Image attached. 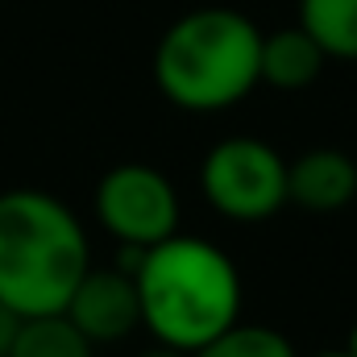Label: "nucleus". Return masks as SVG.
<instances>
[{"label": "nucleus", "instance_id": "obj_11", "mask_svg": "<svg viewBox=\"0 0 357 357\" xmlns=\"http://www.w3.org/2000/svg\"><path fill=\"white\" fill-rule=\"evenodd\" d=\"M191 357H295V345L266 324H233Z\"/></svg>", "mask_w": 357, "mask_h": 357}, {"label": "nucleus", "instance_id": "obj_8", "mask_svg": "<svg viewBox=\"0 0 357 357\" xmlns=\"http://www.w3.org/2000/svg\"><path fill=\"white\" fill-rule=\"evenodd\" d=\"M328 54L320 50V42L303 29V25H287L262 33V59H258V75L274 91H303L312 88L324 71Z\"/></svg>", "mask_w": 357, "mask_h": 357}, {"label": "nucleus", "instance_id": "obj_9", "mask_svg": "<svg viewBox=\"0 0 357 357\" xmlns=\"http://www.w3.org/2000/svg\"><path fill=\"white\" fill-rule=\"evenodd\" d=\"M299 25L328 59L357 63V0H299Z\"/></svg>", "mask_w": 357, "mask_h": 357}, {"label": "nucleus", "instance_id": "obj_14", "mask_svg": "<svg viewBox=\"0 0 357 357\" xmlns=\"http://www.w3.org/2000/svg\"><path fill=\"white\" fill-rule=\"evenodd\" d=\"M345 354H349V357H357V324L349 328V341H345Z\"/></svg>", "mask_w": 357, "mask_h": 357}, {"label": "nucleus", "instance_id": "obj_6", "mask_svg": "<svg viewBox=\"0 0 357 357\" xmlns=\"http://www.w3.org/2000/svg\"><path fill=\"white\" fill-rule=\"evenodd\" d=\"M63 316L88 337L91 345H112L125 341L137 324H142V299H137V282L121 266L112 270H91L79 278V287L71 291Z\"/></svg>", "mask_w": 357, "mask_h": 357}, {"label": "nucleus", "instance_id": "obj_15", "mask_svg": "<svg viewBox=\"0 0 357 357\" xmlns=\"http://www.w3.org/2000/svg\"><path fill=\"white\" fill-rule=\"evenodd\" d=\"M316 357H349V354H345V349H341V354H316Z\"/></svg>", "mask_w": 357, "mask_h": 357}, {"label": "nucleus", "instance_id": "obj_7", "mask_svg": "<svg viewBox=\"0 0 357 357\" xmlns=\"http://www.w3.org/2000/svg\"><path fill=\"white\" fill-rule=\"evenodd\" d=\"M357 195V162L345 150H303L287 162V204L303 212H341Z\"/></svg>", "mask_w": 357, "mask_h": 357}, {"label": "nucleus", "instance_id": "obj_10", "mask_svg": "<svg viewBox=\"0 0 357 357\" xmlns=\"http://www.w3.org/2000/svg\"><path fill=\"white\" fill-rule=\"evenodd\" d=\"M8 357H96V345L63 316H29L17 328Z\"/></svg>", "mask_w": 357, "mask_h": 357}, {"label": "nucleus", "instance_id": "obj_4", "mask_svg": "<svg viewBox=\"0 0 357 357\" xmlns=\"http://www.w3.org/2000/svg\"><path fill=\"white\" fill-rule=\"evenodd\" d=\"M199 187L220 216L254 225L287 204V158L262 137H225L208 150Z\"/></svg>", "mask_w": 357, "mask_h": 357}, {"label": "nucleus", "instance_id": "obj_5", "mask_svg": "<svg viewBox=\"0 0 357 357\" xmlns=\"http://www.w3.org/2000/svg\"><path fill=\"white\" fill-rule=\"evenodd\" d=\"M96 216L121 245L150 250L178 233L175 183L146 162H121L96 187Z\"/></svg>", "mask_w": 357, "mask_h": 357}, {"label": "nucleus", "instance_id": "obj_13", "mask_svg": "<svg viewBox=\"0 0 357 357\" xmlns=\"http://www.w3.org/2000/svg\"><path fill=\"white\" fill-rule=\"evenodd\" d=\"M137 357H191V354H183V349H171V345H154V349H146V354H137Z\"/></svg>", "mask_w": 357, "mask_h": 357}, {"label": "nucleus", "instance_id": "obj_1", "mask_svg": "<svg viewBox=\"0 0 357 357\" xmlns=\"http://www.w3.org/2000/svg\"><path fill=\"white\" fill-rule=\"evenodd\" d=\"M142 324L158 345L195 354L241 316V274L225 250L199 237H167L142 254L133 274Z\"/></svg>", "mask_w": 357, "mask_h": 357}, {"label": "nucleus", "instance_id": "obj_3", "mask_svg": "<svg viewBox=\"0 0 357 357\" xmlns=\"http://www.w3.org/2000/svg\"><path fill=\"white\" fill-rule=\"evenodd\" d=\"M262 29L225 4L191 8L158 38L154 84L187 112H220L262 84Z\"/></svg>", "mask_w": 357, "mask_h": 357}, {"label": "nucleus", "instance_id": "obj_12", "mask_svg": "<svg viewBox=\"0 0 357 357\" xmlns=\"http://www.w3.org/2000/svg\"><path fill=\"white\" fill-rule=\"evenodd\" d=\"M17 328H21V316L8 303H0V357H8L13 341H17Z\"/></svg>", "mask_w": 357, "mask_h": 357}, {"label": "nucleus", "instance_id": "obj_2", "mask_svg": "<svg viewBox=\"0 0 357 357\" xmlns=\"http://www.w3.org/2000/svg\"><path fill=\"white\" fill-rule=\"evenodd\" d=\"M88 266V233L59 195L38 187L0 191V303L21 320L54 316Z\"/></svg>", "mask_w": 357, "mask_h": 357}]
</instances>
